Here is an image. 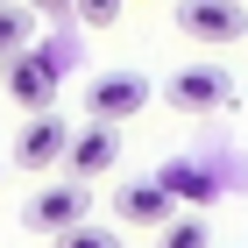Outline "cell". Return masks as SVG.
Instances as JSON below:
<instances>
[{
	"instance_id": "cell-9",
	"label": "cell",
	"mask_w": 248,
	"mask_h": 248,
	"mask_svg": "<svg viewBox=\"0 0 248 248\" xmlns=\"http://www.w3.org/2000/svg\"><path fill=\"white\" fill-rule=\"evenodd\" d=\"M156 177H163V191L185 199V206H213V199H220L213 170H199V163H170V170H156Z\"/></svg>"
},
{
	"instance_id": "cell-12",
	"label": "cell",
	"mask_w": 248,
	"mask_h": 248,
	"mask_svg": "<svg viewBox=\"0 0 248 248\" xmlns=\"http://www.w3.org/2000/svg\"><path fill=\"white\" fill-rule=\"evenodd\" d=\"M57 248H121V227H93V220H78V227L57 234Z\"/></svg>"
},
{
	"instance_id": "cell-5",
	"label": "cell",
	"mask_w": 248,
	"mask_h": 248,
	"mask_svg": "<svg viewBox=\"0 0 248 248\" xmlns=\"http://www.w3.org/2000/svg\"><path fill=\"white\" fill-rule=\"evenodd\" d=\"M149 107V78L142 71H107L85 85V121H107V128H121V121H135Z\"/></svg>"
},
{
	"instance_id": "cell-8",
	"label": "cell",
	"mask_w": 248,
	"mask_h": 248,
	"mask_svg": "<svg viewBox=\"0 0 248 248\" xmlns=\"http://www.w3.org/2000/svg\"><path fill=\"white\" fill-rule=\"evenodd\" d=\"M64 149H71V128H64L57 114H29L21 135H15V163L21 170H57Z\"/></svg>"
},
{
	"instance_id": "cell-1",
	"label": "cell",
	"mask_w": 248,
	"mask_h": 248,
	"mask_svg": "<svg viewBox=\"0 0 248 248\" xmlns=\"http://www.w3.org/2000/svg\"><path fill=\"white\" fill-rule=\"evenodd\" d=\"M0 71H7V99H15L21 114H50V107H57L64 64L50 57V50H36V43H29V50H15V57L0 64Z\"/></svg>"
},
{
	"instance_id": "cell-4",
	"label": "cell",
	"mask_w": 248,
	"mask_h": 248,
	"mask_svg": "<svg viewBox=\"0 0 248 248\" xmlns=\"http://www.w3.org/2000/svg\"><path fill=\"white\" fill-rule=\"evenodd\" d=\"M85 213H93V191L78 185V177H64V185H43L36 199L21 206V227H29V234H50V241H57L64 227H78V220H85Z\"/></svg>"
},
{
	"instance_id": "cell-6",
	"label": "cell",
	"mask_w": 248,
	"mask_h": 248,
	"mask_svg": "<svg viewBox=\"0 0 248 248\" xmlns=\"http://www.w3.org/2000/svg\"><path fill=\"white\" fill-rule=\"evenodd\" d=\"M170 206H177V199L163 191V177H128V185L114 191V220H121V227H149V234H163V227L177 220Z\"/></svg>"
},
{
	"instance_id": "cell-14",
	"label": "cell",
	"mask_w": 248,
	"mask_h": 248,
	"mask_svg": "<svg viewBox=\"0 0 248 248\" xmlns=\"http://www.w3.org/2000/svg\"><path fill=\"white\" fill-rule=\"evenodd\" d=\"M29 7H36L43 21H71V15H78V0H29Z\"/></svg>"
},
{
	"instance_id": "cell-3",
	"label": "cell",
	"mask_w": 248,
	"mask_h": 248,
	"mask_svg": "<svg viewBox=\"0 0 248 248\" xmlns=\"http://www.w3.org/2000/svg\"><path fill=\"white\" fill-rule=\"evenodd\" d=\"M177 29L206 50H227V43L248 36V7L241 0H177Z\"/></svg>"
},
{
	"instance_id": "cell-10",
	"label": "cell",
	"mask_w": 248,
	"mask_h": 248,
	"mask_svg": "<svg viewBox=\"0 0 248 248\" xmlns=\"http://www.w3.org/2000/svg\"><path fill=\"white\" fill-rule=\"evenodd\" d=\"M29 36H36V15L7 0V7H0V64L15 57V50H29Z\"/></svg>"
},
{
	"instance_id": "cell-2",
	"label": "cell",
	"mask_w": 248,
	"mask_h": 248,
	"mask_svg": "<svg viewBox=\"0 0 248 248\" xmlns=\"http://www.w3.org/2000/svg\"><path fill=\"white\" fill-rule=\"evenodd\" d=\"M163 99H170L177 114H220V107H234V71L227 64H185V71L163 78Z\"/></svg>"
},
{
	"instance_id": "cell-11",
	"label": "cell",
	"mask_w": 248,
	"mask_h": 248,
	"mask_svg": "<svg viewBox=\"0 0 248 248\" xmlns=\"http://www.w3.org/2000/svg\"><path fill=\"white\" fill-rule=\"evenodd\" d=\"M156 248H213V234H206V220L191 213V220H170V227L156 234Z\"/></svg>"
},
{
	"instance_id": "cell-7",
	"label": "cell",
	"mask_w": 248,
	"mask_h": 248,
	"mask_svg": "<svg viewBox=\"0 0 248 248\" xmlns=\"http://www.w3.org/2000/svg\"><path fill=\"white\" fill-rule=\"evenodd\" d=\"M114 163H121V128H107V121H85V128L71 135V149H64V170H71L78 185L107 177Z\"/></svg>"
},
{
	"instance_id": "cell-13",
	"label": "cell",
	"mask_w": 248,
	"mask_h": 248,
	"mask_svg": "<svg viewBox=\"0 0 248 248\" xmlns=\"http://www.w3.org/2000/svg\"><path fill=\"white\" fill-rule=\"evenodd\" d=\"M121 7H128V0H78V15H71V21H85V29H114Z\"/></svg>"
},
{
	"instance_id": "cell-16",
	"label": "cell",
	"mask_w": 248,
	"mask_h": 248,
	"mask_svg": "<svg viewBox=\"0 0 248 248\" xmlns=\"http://www.w3.org/2000/svg\"><path fill=\"white\" fill-rule=\"evenodd\" d=\"M241 7H248V0H241Z\"/></svg>"
},
{
	"instance_id": "cell-15",
	"label": "cell",
	"mask_w": 248,
	"mask_h": 248,
	"mask_svg": "<svg viewBox=\"0 0 248 248\" xmlns=\"http://www.w3.org/2000/svg\"><path fill=\"white\" fill-rule=\"evenodd\" d=\"M0 7H7V0H0Z\"/></svg>"
}]
</instances>
